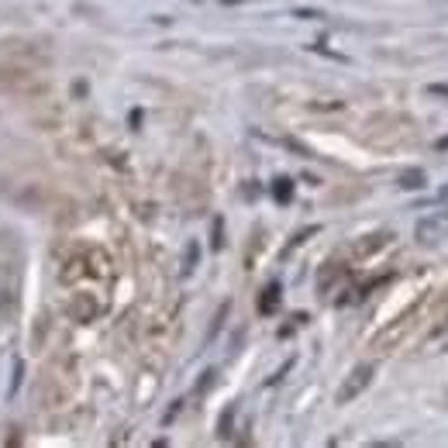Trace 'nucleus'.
<instances>
[{"mask_svg": "<svg viewBox=\"0 0 448 448\" xmlns=\"http://www.w3.org/2000/svg\"><path fill=\"white\" fill-rule=\"evenodd\" d=\"M80 279H110V259L100 249L69 252L59 269V283H80Z\"/></svg>", "mask_w": 448, "mask_h": 448, "instance_id": "obj_1", "label": "nucleus"}, {"mask_svg": "<svg viewBox=\"0 0 448 448\" xmlns=\"http://www.w3.org/2000/svg\"><path fill=\"white\" fill-rule=\"evenodd\" d=\"M414 238H417V245H424V249L442 245L448 238V210H435V214L421 217L417 228H414Z\"/></svg>", "mask_w": 448, "mask_h": 448, "instance_id": "obj_2", "label": "nucleus"}, {"mask_svg": "<svg viewBox=\"0 0 448 448\" xmlns=\"http://www.w3.org/2000/svg\"><path fill=\"white\" fill-rule=\"evenodd\" d=\"M372 372H376L372 365H358L356 372H352V376L345 379V386L338 390V404H349V400H356L358 393H362V390H365V386L372 383Z\"/></svg>", "mask_w": 448, "mask_h": 448, "instance_id": "obj_3", "label": "nucleus"}, {"mask_svg": "<svg viewBox=\"0 0 448 448\" xmlns=\"http://www.w3.org/2000/svg\"><path fill=\"white\" fill-rule=\"evenodd\" d=\"M279 307V283H269L263 290V300H259V314H272Z\"/></svg>", "mask_w": 448, "mask_h": 448, "instance_id": "obj_4", "label": "nucleus"}, {"mask_svg": "<svg viewBox=\"0 0 448 448\" xmlns=\"http://www.w3.org/2000/svg\"><path fill=\"white\" fill-rule=\"evenodd\" d=\"M390 242V235H369V242H362V245H356L352 249V256H372L376 249H383Z\"/></svg>", "mask_w": 448, "mask_h": 448, "instance_id": "obj_5", "label": "nucleus"}, {"mask_svg": "<svg viewBox=\"0 0 448 448\" xmlns=\"http://www.w3.org/2000/svg\"><path fill=\"white\" fill-rule=\"evenodd\" d=\"M424 183H428L424 169H410V173H404V176H400V190H421Z\"/></svg>", "mask_w": 448, "mask_h": 448, "instance_id": "obj_6", "label": "nucleus"}, {"mask_svg": "<svg viewBox=\"0 0 448 448\" xmlns=\"http://www.w3.org/2000/svg\"><path fill=\"white\" fill-rule=\"evenodd\" d=\"M290 193H293L290 179H276V200H290Z\"/></svg>", "mask_w": 448, "mask_h": 448, "instance_id": "obj_7", "label": "nucleus"}, {"mask_svg": "<svg viewBox=\"0 0 448 448\" xmlns=\"http://www.w3.org/2000/svg\"><path fill=\"white\" fill-rule=\"evenodd\" d=\"M431 93H445L448 97V87H431Z\"/></svg>", "mask_w": 448, "mask_h": 448, "instance_id": "obj_8", "label": "nucleus"}, {"mask_svg": "<svg viewBox=\"0 0 448 448\" xmlns=\"http://www.w3.org/2000/svg\"><path fill=\"white\" fill-rule=\"evenodd\" d=\"M438 149H448V138H442V142H438Z\"/></svg>", "mask_w": 448, "mask_h": 448, "instance_id": "obj_9", "label": "nucleus"}, {"mask_svg": "<svg viewBox=\"0 0 448 448\" xmlns=\"http://www.w3.org/2000/svg\"><path fill=\"white\" fill-rule=\"evenodd\" d=\"M442 197H448V186H445V190H442Z\"/></svg>", "mask_w": 448, "mask_h": 448, "instance_id": "obj_10", "label": "nucleus"}]
</instances>
